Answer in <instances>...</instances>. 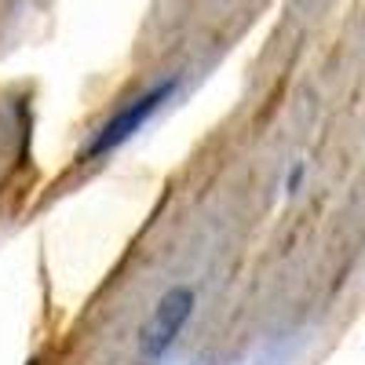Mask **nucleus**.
Wrapping results in <instances>:
<instances>
[{
    "instance_id": "nucleus-1",
    "label": "nucleus",
    "mask_w": 365,
    "mask_h": 365,
    "mask_svg": "<svg viewBox=\"0 0 365 365\" xmlns=\"http://www.w3.org/2000/svg\"><path fill=\"white\" fill-rule=\"evenodd\" d=\"M175 88H179V77H168V81H161V84L150 88L146 96H139L135 103H128L120 113H113L106 125L91 135V143H88V150H84V161H96V158L110 154V150H117L120 143H128V139L146 125V120L175 96Z\"/></svg>"
},
{
    "instance_id": "nucleus-2",
    "label": "nucleus",
    "mask_w": 365,
    "mask_h": 365,
    "mask_svg": "<svg viewBox=\"0 0 365 365\" xmlns=\"http://www.w3.org/2000/svg\"><path fill=\"white\" fill-rule=\"evenodd\" d=\"M194 289H187V285H175V289H168L161 299H158V307L150 311V318L143 322V332H139V354L143 358H161V354H168V347L179 340V332H182V325L190 322V314H194Z\"/></svg>"
},
{
    "instance_id": "nucleus-3",
    "label": "nucleus",
    "mask_w": 365,
    "mask_h": 365,
    "mask_svg": "<svg viewBox=\"0 0 365 365\" xmlns=\"http://www.w3.org/2000/svg\"><path fill=\"white\" fill-rule=\"evenodd\" d=\"M299 182H303V165H292V172H289V182H285V187H289V194H296V190H299Z\"/></svg>"
},
{
    "instance_id": "nucleus-4",
    "label": "nucleus",
    "mask_w": 365,
    "mask_h": 365,
    "mask_svg": "<svg viewBox=\"0 0 365 365\" xmlns=\"http://www.w3.org/2000/svg\"><path fill=\"white\" fill-rule=\"evenodd\" d=\"M29 365H41V361H29Z\"/></svg>"
}]
</instances>
